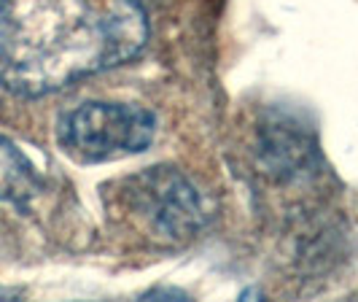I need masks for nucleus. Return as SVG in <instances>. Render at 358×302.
Segmentation results:
<instances>
[{"label":"nucleus","mask_w":358,"mask_h":302,"mask_svg":"<svg viewBox=\"0 0 358 302\" xmlns=\"http://www.w3.org/2000/svg\"><path fill=\"white\" fill-rule=\"evenodd\" d=\"M138 0H0V84L38 97L143 52Z\"/></svg>","instance_id":"nucleus-1"},{"label":"nucleus","mask_w":358,"mask_h":302,"mask_svg":"<svg viewBox=\"0 0 358 302\" xmlns=\"http://www.w3.org/2000/svg\"><path fill=\"white\" fill-rule=\"evenodd\" d=\"M116 203L127 224L159 246L194 240L213 216L208 195L176 167H148L119 181Z\"/></svg>","instance_id":"nucleus-2"},{"label":"nucleus","mask_w":358,"mask_h":302,"mask_svg":"<svg viewBox=\"0 0 358 302\" xmlns=\"http://www.w3.org/2000/svg\"><path fill=\"white\" fill-rule=\"evenodd\" d=\"M157 119L138 103L90 100L57 122L59 149L78 165H103L143 154L154 143Z\"/></svg>","instance_id":"nucleus-3"},{"label":"nucleus","mask_w":358,"mask_h":302,"mask_svg":"<svg viewBox=\"0 0 358 302\" xmlns=\"http://www.w3.org/2000/svg\"><path fill=\"white\" fill-rule=\"evenodd\" d=\"M41 192V176L33 160L14 141L0 135V203H27Z\"/></svg>","instance_id":"nucleus-4"}]
</instances>
